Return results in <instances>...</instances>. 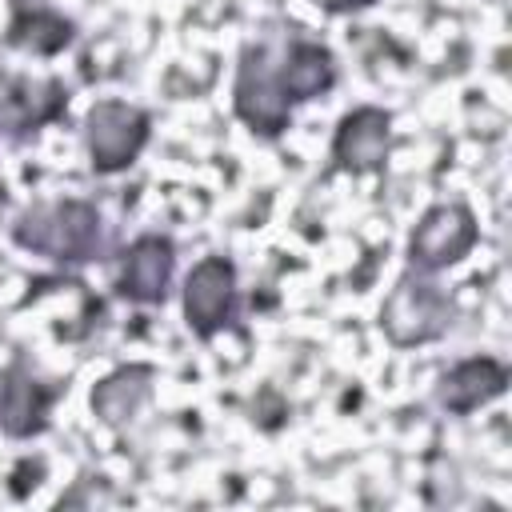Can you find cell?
Segmentation results:
<instances>
[{"label": "cell", "mask_w": 512, "mask_h": 512, "mask_svg": "<svg viewBox=\"0 0 512 512\" xmlns=\"http://www.w3.org/2000/svg\"><path fill=\"white\" fill-rule=\"evenodd\" d=\"M8 232L24 252L44 256L52 264H88L104 248V220L100 208L88 200L32 204L16 212Z\"/></svg>", "instance_id": "cell-1"}, {"label": "cell", "mask_w": 512, "mask_h": 512, "mask_svg": "<svg viewBox=\"0 0 512 512\" xmlns=\"http://www.w3.org/2000/svg\"><path fill=\"white\" fill-rule=\"evenodd\" d=\"M452 324V300L448 292L432 280V272H416L408 268L396 288L384 300L380 312V328L396 348H416L428 340H440Z\"/></svg>", "instance_id": "cell-2"}, {"label": "cell", "mask_w": 512, "mask_h": 512, "mask_svg": "<svg viewBox=\"0 0 512 512\" xmlns=\"http://www.w3.org/2000/svg\"><path fill=\"white\" fill-rule=\"evenodd\" d=\"M148 136H152L148 112L128 100H100L84 116V148L96 176H116L132 168Z\"/></svg>", "instance_id": "cell-3"}, {"label": "cell", "mask_w": 512, "mask_h": 512, "mask_svg": "<svg viewBox=\"0 0 512 512\" xmlns=\"http://www.w3.org/2000/svg\"><path fill=\"white\" fill-rule=\"evenodd\" d=\"M232 104H236V116L260 136H280L288 128L292 104L280 88L276 56L268 44H244L236 84H232Z\"/></svg>", "instance_id": "cell-4"}, {"label": "cell", "mask_w": 512, "mask_h": 512, "mask_svg": "<svg viewBox=\"0 0 512 512\" xmlns=\"http://www.w3.org/2000/svg\"><path fill=\"white\" fill-rule=\"evenodd\" d=\"M476 236V216L464 204H432L408 236V268L436 276L440 268L460 264L472 252Z\"/></svg>", "instance_id": "cell-5"}, {"label": "cell", "mask_w": 512, "mask_h": 512, "mask_svg": "<svg viewBox=\"0 0 512 512\" xmlns=\"http://www.w3.org/2000/svg\"><path fill=\"white\" fill-rule=\"evenodd\" d=\"M236 316V264L228 256H204L184 280V324L192 336L212 340Z\"/></svg>", "instance_id": "cell-6"}, {"label": "cell", "mask_w": 512, "mask_h": 512, "mask_svg": "<svg viewBox=\"0 0 512 512\" xmlns=\"http://www.w3.org/2000/svg\"><path fill=\"white\" fill-rule=\"evenodd\" d=\"M176 276V244L164 232H144L136 236L116 272V292L132 304H164L168 288Z\"/></svg>", "instance_id": "cell-7"}, {"label": "cell", "mask_w": 512, "mask_h": 512, "mask_svg": "<svg viewBox=\"0 0 512 512\" xmlns=\"http://www.w3.org/2000/svg\"><path fill=\"white\" fill-rule=\"evenodd\" d=\"M388 144H392V116L376 104H360V108L344 112L336 124L332 168L352 172V176L380 172L388 160Z\"/></svg>", "instance_id": "cell-8"}, {"label": "cell", "mask_w": 512, "mask_h": 512, "mask_svg": "<svg viewBox=\"0 0 512 512\" xmlns=\"http://www.w3.org/2000/svg\"><path fill=\"white\" fill-rule=\"evenodd\" d=\"M60 388L44 384L24 360H12L0 372V432L12 440H32L48 428V412Z\"/></svg>", "instance_id": "cell-9"}, {"label": "cell", "mask_w": 512, "mask_h": 512, "mask_svg": "<svg viewBox=\"0 0 512 512\" xmlns=\"http://www.w3.org/2000/svg\"><path fill=\"white\" fill-rule=\"evenodd\" d=\"M68 108V88L56 76L44 80H16L4 96H0V132L12 140L32 136L36 128L52 124L60 112Z\"/></svg>", "instance_id": "cell-10"}, {"label": "cell", "mask_w": 512, "mask_h": 512, "mask_svg": "<svg viewBox=\"0 0 512 512\" xmlns=\"http://www.w3.org/2000/svg\"><path fill=\"white\" fill-rule=\"evenodd\" d=\"M508 388V368L492 356H468L452 364L436 384V404L452 416H468Z\"/></svg>", "instance_id": "cell-11"}, {"label": "cell", "mask_w": 512, "mask_h": 512, "mask_svg": "<svg viewBox=\"0 0 512 512\" xmlns=\"http://www.w3.org/2000/svg\"><path fill=\"white\" fill-rule=\"evenodd\" d=\"M276 72H280V88L288 96V104H304V100H316L320 92H328L336 84V56L320 44V40H292L288 52L276 60Z\"/></svg>", "instance_id": "cell-12"}, {"label": "cell", "mask_w": 512, "mask_h": 512, "mask_svg": "<svg viewBox=\"0 0 512 512\" xmlns=\"http://www.w3.org/2000/svg\"><path fill=\"white\" fill-rule=\"evenodd\" d=\"M152 380H156L152 364H124V368L108 372L92 388V412L100 416V424H108V428L132 424L152 396Z\"/></svg>", "instance_id": "cell-13"}, {"label": "cell", "mask_w": 512, "mask_h": 512, "mask_svg": "<svg viewBox=\"0 0 512 512\" xmlns=\"http://www.w3.org/2000/svg\"><path fill=\"white\" fill-rule=\"evenodd\" d=\"M8 44L28 48L36 56H52L72 44V24L44 4H16V16L8 24Z\"/></svg>", "instance_id": "cell-14"}, {"label": "cell", "mask_w": 512, "mask_h": 512, "mask_svg": "<svg viewBox=\"0 0 512 512\" xmlns=\"http://www.w3.org/2000/svg\"><path fill=\"white\" fill-rule=\"evenodd\" d=\"M372 4H376V0H324V8L336 12V16H340V12H364V8H372Z\"/></svg>", "instance_id": "cell-15"}]
</instances>
